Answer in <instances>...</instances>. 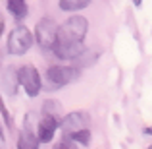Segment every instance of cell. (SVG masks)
I'll use <instances>...</instances> for the list:
<instances>
[{"label":"cell","instance_id":"obj_1","mask_svg":"<svg viewBox=\"0 0 152 149\" xmlns=\"http://www.w3.org/2000/svg\"><path fill=\"white\" fill-rule=\"evenodd\" d=\"M89 31V21L83 16H71L60 25L56 45H81ZM54 45V47H56Z\"/></svg>","mask_w":152,"mask_h":149},{"label":"cell","instance_id":"obj_2","mask_svg":"<svg viewBox=\"0 0 152 149\" xmlns=\"http://www.w3.org/2000/svg\"><path fill=\"white\" fill-rule=\"evenodd\" d=\"M33 41H35V35L25 25H18L8 35V52L14 56H21L31 49Z\"/></svg>","mask_w":152,"mask_h":149},{"label":"cell","instance_id":"obj_3","mask_svg":"<svg viewBox=\"0 0 152 149\" xmlns=\"http://www.w3.org/2000/svg\"><path fill=\"white\" fill-rule=\"evenodd\" d=\"M58 31H60V27L52 18H42L37 23V27H35V39L41 45V49H46V50L54 49L56 41H58Z\"/></svg>","mask_w":152,"mask_h":149},{"label":"cell","instance_id":"obj_4","mask_svg":"<svg viewBox=\"0 0 152 149\" xmlns=\"http://www.w3.org/2000/svg\"><path fill=\"white\" fill-rule=\"evenodd\" d=\"M18 76H19V83L21 87L25 89V93L29 97H37L41 93V87H42V82H41V74L39 70L33 66V64H25L18 70Z\"/></svg>","mask_w":152,"mask_h":149},{"label":"cell","instance_id":"obj_5","mask_svg":"<svg viewBox=\"0 0 152 149\" xmlns=\"http://www.w3.org/2000/svg\"><path fill=\"white\" fill-rule=\"evenodd\" d=\"M79 78V68L73 66H64V64H56L46 70V79L52 83V87H62L67 83L75 82Z\"/></svg>","mask_w":152,"mask_h":149},{"label":"cell","instance_id":"obj_6","mask_svg":"<svg viewBox=\"0 0 152 149\" xmlns=\"http://www.w3.org/2000/svg\"><path fill=\"white\" fill-rule=\"evenodd\" d=\"M87 124H89V114H87V112H81V110H75V112H69V114H66L62 118L60 130L66 136V134H73V132H77V130L87 128Z\"/></svg>","mask_w":152,"mask_h":149},{"label":"cell","instance_id":"obj_7","mask_svg":"<svg viewBox=\"0 0 152 149\" xmlns=\"http://www.w3.org/2000/svg\"><path fill=\"white\" fill-rule=\"evenodd\" d=\"M58 120L54 118L52 114H45L41 120L37 122V136L41 139V143H50L54 139V134L58 130Z\"/></svg>","mask_w":152,"mask_h":149},{"label":"cell","instance_id":"obj_8","mask_svg":"<svg viewBox=\"0 0 152 149\" xmlns=\"http://www.w3.org/2000/svg\"><path fill=\"white\" fill-rule=\"evenodd\" d=\"M18 85H21V83H19L18 70L12 68V66H6L2 70V74H0V87H2V91L8 93V95H15Z\"/></svg>","mask_w":152,"mask_h":149},{"label":"cell","instance_id":"obj_9","mask_svg":"<svg viewBox=\"0 0 152 149\" xmlns=\"http://www.w3.org/2000/svg\"><path fill=\"white\" fill-rule=\"evenodd\" d=\"M39 143H41L39 136L31 128H23L18 139V149H39Z\"/></svg>","mask_w":152,"mask_h":149},{"label":"cell","instance_id":"obj_10","mask_svg":"<svg viewBox=\"0 0 152 149\" xmlns=\"http://www.w3.org/2000/svg\"><path fill=\"white\" fill-rule=\"evenodd\" d=\"M8 10L12 12V16L18 19H23L27 16V2L25 0H8Z\"/></svg>","mask_w":152,"mask_h":149},{"label":"cell","instance_id":"obj_11","mask_svg":"<svg viewBox=\"0 0 152 149\" xmlns=\"http://www.w3.org/2000/svg\"><path fill=\"white\" fill-rule=\"evenodd\" d=\"M91 0H60V10L64 12H77L89 6Z\"/></svg>","mask_w":152,"mask_h":149},{"label":"cell","instance_id":"obj_12","mask_svg":"<svg viewBox=\"0 0 152 149\" xmlns=\"http://www.w3.org/2000/svg\"><path fill=\"white\" fill-rule=\"evenodd\" d=\"M64 138H69L71 142L79 143V145H89L91 143V132L87 130V128H83V130H77V132H73V134H66Z\"/></svg>","mask_w":152,"mask_h":149},{"label":"cell","instance_id":"obj_13","mask_svg":"<svg viewBox=\"0 0 152 149\" xmlns=\"http://www.w3.org/2000/svg\"><path fill=\"white\" fill-rule=\"evenodd\" d=\"M96 58H98V52H89V50L85 49L81 56H77V58H75V62H77L79 66H87V64H93Z\"/></svg>","mask_w":152,"mask_h":149},{"label":"cell","instance_id":"obj_14","mask_svg":"<svg viewBox=\"0 0 152 149\" xmlns=\"http://www.w3.org/2000/svg\"><path fill=\"white\" fill-rule=\"evenodd\" d=\"M56 110H60V103H58V101L46 99L45 103H42V112H45V114H52V116H54Z\"/></svg>","mask_w":152,"mask_h":149},{"label":"cell","instance_id":"obj_15","mask_svg":"<svg viewBox=\"0 0 152 149\" xmlns=\"http://www.w3.org/2000/svg\"><path fill=\"white\" fill-rule=\"evenodd\" d=\"M0 114H2V118H4V122H6V126H8V128L14 126V118H12L10 112H8L6 105H4V101H2V95H0Z\"/></svg>","mask_w":152,"mask_h":149},{"label":"cell","instance_id":"obj_16","mask_svg":"<svg viewBox=\"0 0 152 149\" xmlns=\"http://www.w3.org/2000/svg\"><path fill=\"white\" fill-rule=\"evenodd\" d=\"M54 149H77V147H75V142H71L69 138H64Z\"/></svg>","mask_w":152,"mask_h":149},{"label":"cell","instance_id":"obj_17","mask_svg":"<svg viewBox=\"0 0 152 149\" xmlns=\"http://www.w3.org/2000/svg\"><path fill=\"white\" fill-rule=\"evenodd\" d=\"M0 149H6V138H4V128L0 122Z\"/></svg>","mask_w":152,"mask_h":149},{"label":"cell","instance_id":"obj_18","mask_svg":"<svg viewBox=\"0 0 152 149\" xmlns=\"http://www.w3.org/2000/svg\"><path fill=\"white\" fill-rule=\"evenodd\" d=\"M133 4H135V6L139 8V6H141V4H142V0H133Z\"/></svg>","mask_w":152,"mask_h":149},{"label":"cell","instance_id":"obj_19","mask_svg":"<svg viewBox=\"0 0 152 149\" xmlns=\"http://www.w3.org/2000/svg\"><path fill=\"white\" fill-rule=\"evenodd\" d=\"M142 132H145V134H150V136H152V128H145Z\"/></svg>","mask_w":152,"mask_h":149},{"label":"cell","instance_id":"obj_20","mask_svg":"<svg viewBox=\"0 0 152 149\" xmlns=\"http://www.w3.org/2000/svg\"><path fill=\"white\" fill-rule=\"evenodd\" d=\"M146 149H152V145H148V147H146Z\"/></svg>","mask_w":152,"mask_h":149}]
</instances>
